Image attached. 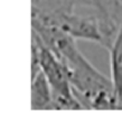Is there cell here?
I'll use <instances>...</instances> for the list:
<instances>
[{
  "label": "cell",
  "instance_id": "cell-1",
  "mask_svg": "<svg viewBox=\"0 0 122 131\" xmlns=\"http://www.w3.org/2000/svg\"><path fill=\"white\" fill-rule=\"evenodd\" d=\"M77 39L71 38L55 55L66 66L73 93L83 108H120L111 78H107L80 52Z\"/></svg>",
  "mask_w": 122,
  "mask_h": 131
},
{
  "label": "cell",
  "instance_id": "cell-2",
  "mask_svg": "<svg viewBox=\"0 0 122 131\" xmlns=\"http://www.w3.org/2000/svg\"><path fill=\"white\" fill-rule=\"evenodd\" d=\"M32 38L39 43L40 67L53 91V99L48 110H81L83 106L73 93L66 66L42 43L35 32H32Z\"/></svg>",
  "mask_w": 122,
  "mask_h": 131
},
{
  "label": "cell",
  "instance_id": "cell-3",
  "mask_svg": "<svg viewBox=\"0 0 122 131\" xmlns=\"http://www.w3.org/2000/svg\"><path fill=\"white\" fill-rule=\"evenodd\" d=\"M92 5L101 19L105 43L110 44L122 24V0H92Z\"/></svg>",
  "mask_w": 122,
  "mask_h": 131
},
{
  "label": "cell",
  "instance_id": "cell-4",
  "mask_svg": "<svg viewBox=\"0 0 122 131\" xmlns=\"http://www.w3.org/2000/svg\"><path fill=\"white\" fill-rule=\"evenodd\" d=\"M78 8L93 10L92 0H31V12L41 13H72Z\"/></svg>",
  "mask_w": 122,
  "mask_h": 131
},
{
  "label": "cell",
  "instance_id": "cell-5",
  "mask_svg": "<svg viewBox=\"0 0 122 131\" xmlns=\"http://www.w3.org/2000/svg\"><path fill=\"white\" fill-rule=\"evenodd\" d=\"M110 52V78L115 93L119 98L120 108L122 104V24L116 37L112 42L111 47L109 48Z\"/></svg>",
  "mask_w": 122,
  "mask_h": 131
},
{
  "label": "cell",
  "instance_id": "cell-6",
  "mask_svg": "<svg viewBox=\"0 0 122 131\" xmlns=\"http://www.w3.org/2000/svg\"><path fill=\"white\" fill-rule=\"evenodd\" d=\"M53 99V91L44 73L40 70L31 78V108L48 110Z\"/></svg>",
  "mask_w": 122,
  "mask_h": 131
}]
</instances>
